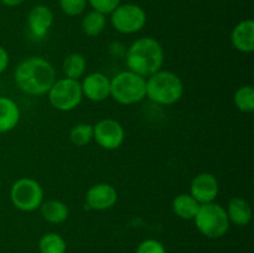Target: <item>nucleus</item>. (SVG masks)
Here are the masks:
<instances>
[{"mask_svg":"<svg viewBox=\"0 0 254 253\" xmlns=\"http://www.w3.org/2000/svg\"><path fill=\"white\" fill-rule=\"evenodd\" d=\"M14 79L20 91L30 96L47 94L56 81V69L50 61L40 56H31L17 64Z\"/></svg>","mask_w":254,"mask_h":253,"instance_id":"1","label":"nucleus"},{"mask_svg":"<svg viewBox=\"0 0 254 253\" xmlns=\"http://www.w3.org/2000/svg\"><path fill=\"white\" fill-rule=\"evenodd\" d=\"M126 63L129 71L148 78L160 71L165 60L164 49L153 37H140L127 49Z\"/></svg>","mask_w":254,"mask_h":253,"instance_id":"2","label":"nucleus"},{"mask_svg":"<svg viewBox=\"0 0 254 253\" xmlns=\"http://www.w3.org/2000/svg\"><path fill=\"white\" fill-rule=\"evenodd\" d=\"M184 82L171 71L160 69L146 78V97L160 106H171L183 98Z\"/></svg>","mask_w":254,"mask_h":253,"instance_id":"3","label":"nucleus"},{"mask_svg":"<svg viewBox=\"0 0 254 253\" xmlns=\"http://www.w3.org/2000/svg\"><path fill=\"white\" fill-rule=\"evenodd\" d=\"M111 97L123 106L139 103L146 97V78L129 69L119 72L111 79Z\"/></svg>","mask_w":254,"mask_h":253,"instance_id":"4","label":"nucleus"},{"mask_svg":"<svg viewBox=\"0 0 254 253\" xmlns=\"http://www.w3.org/2000/svg\"><path fill=\"white\" fill-rule=\"evenodd\" d=\"M193 221L197 230L208 238H220L225 236L231 223L226 208L216 202L200 205Z\"/></svg>","mask_w":254,"mask_h":253,"instance_id":"5","label":"nucleus"},{"mask_svg":"<svg viewBox=\"0 0 254 253\" xmlns=\"http://www.w3.org/2000/svg\"><path fill=\"white\" fill-rule=\"evenodd\" d=\"M47 97L50 104L57 111H73L79 106L83 98L81 82L66 77L56 79L50 91L47 92Z\"/></svg>","mask_w":254,"mask_h":253,"instance_id":"6","label":"nucleus"},{"mask_svg":"<svg viewBox=\"0 0 254 253\" xmlns=\"http://www.w3.org/2000/svg\"><path fill=\"white\" fill-rule=\"evenodd\" d=\"M11 203L22 212H32L44 202V189L31 178H21L15 181L10 190Z\"/></svg>","mask_w":254,"mask_h":253,"instance_id":"7","label":"nucleus"},{"mask_svg":"<svg viewBox=\"0 0 254 253\" xmlns=\"http://www.w3.org/2000/svg\"><path fill=\"white\" fill-rule=\"evenodd\" d=\"M111 22L114 30L121 34H135L145 26L146 12L139 5L119 4L111 14Z\"/></svg>","mask_w":254,"mask_h":253,"instance_id":"8","label":"nucleus"},{"mask_svg":"<svg viewBox=\"0 0 254 253\" xmlns=\"http://www.w3.org/2000/svg\"><path fill=\"white\" fill-rule=\"evenodd\" d=\"M93 139L106 150H116L126 139V130L118 121L106 118L93 126Z\"/></svg>","mask_w":254,"mask_h":253,"instance_id":"9","label":"nucleus"},{"mask_svg":"<svg viewBox=\"0 0 254 253\" xmlns=\"http://www.w3.org/2000/svg\"><path fill=\"white\" fill-rule=\"evenodd\" d=\"M220 192L217 178L211 173H201L192 179L190 185V195L200 205L215 202Z\"/></svg>","mask_w":254,"mask_h":253,"instance_id":"10","label":"nucleus"},{"mask_svg":"<svg viewBox=\"0 0 254 253\" xmlns=\"http://www.w3.org/2000/svg\"><path fill=\"white\" fill-rule=\"evenodd\" d=\"M118 201V192L111 184L99 183L91 186L86 192V203L94 211H106L113 207Z\"/></svg>","mask_w":254,"mask_h":253,"instance_id":"11","label":"nucleus"},{"mask_svg":"<svg viewBox=\"0 0 254 253\" xmlns=\"http://www.w3.org/2000/svg\"><path fill=\"white\" fill-rule=\"evenodd\" d=\"M83 97L92 102L106 101L111 97V79L102 72H93L83 77L81 82Z\"/></svg>","mask_w":254,"mask_h":253,"instance_id":"12","label":"nucleus"},{"mask_svg":"<svg viewBox=\"0 0 254 253\" xmlns=\"http://www.w3.org/2000/svg\"><path fill=\"white\" fill-rule=\"evenodd\" d=\"M54 24V14L46 5H36L32 7L27 16V26L30 32L37 39H42L49 34Z\"/></svg>","mask_w":254,"mask_h":253,"instance_id":"13","label":"nucleus"},{"mask_svg":"<svg viewBox=\"0 0 254 253\" xmlns=\"http://www.w3.org/2000/svg\"><path fill=\"white\" fill-rule=\"evenodd\" d=\"M231 42L237 51L251 54L254 51V21L252 19L238 22L231 34Z\"/></svg>","mask_w":254,"mask_h":253,"instance_id":"14","label":"nucleus"},{"mask_svg":"<svg viewBox=\"0 0 254 253\" xmlns=\"http://www.w3.org/2000/svg\"><path fill=\"white\" fill-rule=\"evenodd\" d=\"M20 108L14 99L0 97V133H7L19 124Z\"/></svg>","mask_w":254,"mask_h":253,"instance_id":"15","label":"nucleus"},{"mask_svg":"<svg viewBox=\"0 0 254 253\" xmlns=\"http://www.w3.org/2000/svg\"><path fill=\"white\" fill-rule=\"evenodd\" d=\"M230 222L237 226H247L252 220V208L243 197H232L226 210Z\"/></svg>","mask_w":254,"mask_h":253,"instance_id":"16","label":"nucleus"},{"mask_svg":"<svg viewBox=\"0 0 254 253\" xmlns=\"http://www.w3.org/2000/svg\"><path fill=\"white\" fill-rule=\"evenodd\" d=\"M41 215L47 222L59 225L68 218V206L60 200H49L40 206Z\"/></svg>","mask_w":254,"mask_h":253,"instance_id":"17","label":"nucleus"},{"mask_svg":"<svg viewBox=\"0 0 254 253\" xmlns=\"http://www.w3.org/2000/svg\"><path fill=\"white\" fill-rule=\"evenodd\" d=\"M200 208V203L190 193H180L173 201V211L183 220H193Z\"/></svg>","mask_w":254,"mask_h":253,"instance_id":"18","label":"nucleus"},{"mask_svg":"<svg viewBox=\"0 0 254 253\" xmlns=\"http://www.w3.org/2000/svg\"><path fill=\"white\" fill-rule=\"evenodd\" d=\"M62 71H64L66 78L79 81V78H82L87 71V61L83 55L78 54V52L67 55L62 63Z\"/></svg>","mask_w":254,"mask_h":253,"instance_id":"19","label":"nucleus"},{"mask_svg":"<svg viewBox=\"0 0 254 253\" xmlns=\"http://www.w3.org/2000/svg\"><path fill=\"white\" fill-rule=\"evenodd\" d=\"M107 25L106 15L92 10L82 20V31L89 37H97L104 31Z\"/></svg>","mask_w":254,"mask_h":253,"instance_id":"20","label":"nucleus"},{"mask_svg":"<svg viewBox=\"0 0 254 253\" xmlns=\"http://www.w3.org/2000/svg\"><path fill=\"white\" fill-rule=\"evenodd\" d=\"M66 241L55 232L44 235L39 242L40 253H66Z\"/></svg>","mask_w":254,"mask_h":253,"instance_id":"21","label":"nucleus"},{"mask_svg":"<svg viewBox=\"0 0 254 253\" xmlns=\"http://www.w3.org/2000/svg\"><path fill=\"white\" fill-rule=\"evenodd\" d=\"M233 102L237 109L245 113H251L254 111V88L251 84L240 87L236 91Z\"/></svg>","mask_w":254,"mask_h":253,"instance_id":"22","label":"nucleus"},{"mask_svg":"<svg viewBox=\"0 0 254 253\" xmlns=\"http://www.w3.org/2000/svg\"><path fill=\"white\" fill-rule=\"evenodd\" d=\"M69 140L76 146H86L93 140V126L88 123H79L69 131Z\"/></svg>","mask_w":254,"mask_h":253,"instance_id":"23","label":"nucleus"},{"mask_svg":"<svg viewBox=\"0 0 254 253\" xmlns=\"http://www.w3.org/2000/svg\"><path fill=\"white\" fill-rule=\"evenodd\" d=\"M87 0H60L61 10L68 16H77L84 11L87 6Z\"/></svg>","mask_w":254,"mask_h":253,"instance_id":"24","label":"nucleus"},{"mask_svg":"<svg viewBox=\"0 0 254 253\" xmlns=\"http://www.w3.org/2000/svg\"><path fill=\"white\" fill-rule=\"evenodd\" d=\"M87 2L96 11L108 15L116 10V7L121 4V0H87Z\"/></svg>","mask_w":254,"mask_h":253,"instance_id":"25","label":"nucleus"},{"mask_svg":"<svg viewBox=\"0 0 254 253\" xmlns=\"http://www.w3.org/2000/svg\"><path fill=\"white\" fill-rule=\"evenodd\" d=\"M136 253H166V250L163 243L150 238V240L143 241L138 246Z\"/></svg>","mask_w":254,"mask_h":253,"instance_id":"26","label":"nucleus"},{"mask_svg":"<svg viewBox=\"0 0 254 253\" xmlns=\"http://www.w3.org/2000/svg\"><path fill=\"white\" fill-rule=\"evenodd\" d=\"M9 66V54L2 46H0V74Z\"/></svg>","mask_w":254,"mask_h":253,"instance_id":"27","label":"nucleus"},{"mask_svg":"<svg viewBox=\"0 0 254 253\" xmlns=\"http://www.w3.org/2000/svg\"><path fill=\"white\" fill-rule=\"evenodd\" d=\"M0 1H1L4 5H6V6L14 7V6H19V5H21L25 0H0Z\"/></svg>","mask_w":254,"mask_h":253,"instance_id":"28","label":"nucleus"}]
</instances>
